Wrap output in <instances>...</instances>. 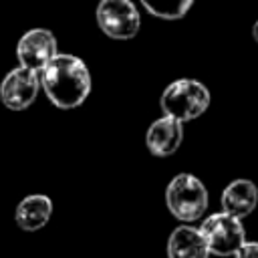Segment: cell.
Returning a JSON list of instances; mask_svg holds the SVG:
<instances>
[{"instance_id": "cell-7", "label": "cell", "mask_w": 258, "mask_h": 258, "mask_svg": "<svg viewBox=\"0 0 258 258\" xmlns=\"http://www.w3.org/2000/svg\"><path fill=\"white\" fill-rule=\"evenodd\" d=\"M38 87H40L38 73L18 67V69H12L4 77V81L0 85V99L8 109L24 111L26 107H30L34 103Z\"/></svg>"}, {"instance_id": "cell-5", "label": "cell", "mask_w": 258, "mask_h": 258, "mask_svg": "<svg viewBox=\"0 0 258 258\" xmlns=\"http://www.w3.org/2000/svg\"><path fill=\"white\" fill-rule=\"evenodd\" d=\"M99 28L115 40H129L139 32L141 18L131 0H101L97 6Z\"/></svg>"}, {"instance_id": "cell-2", "label": "cell", "mask_w": 258, "mask_h": 258, "mask_svg": "<svg viewBox=\"0 0 258 258\" xmlns=\"http://www.w3.org/2000/svg\"><path fill=\"white\" fill-rule=\"evenodd\" d=\"M159 105L163 115L185 123L206 113L210 107V91L196 79H177L163 89Z\"/></svg>"}, {"instance_id": "cell-12", "label": "cell", "mask_w": 258, "mask_h": 258, "mask_svg": "<svg viewBox=\"0 0 258 258\" xmlns=\"http://www.w3.org/2000/svg\"><path fill=\"white\" fill-rule=\"evenodd\" d=\"M145 10L157 18L163 20H177L185 16V12L191 8L194 0H141Z\"/></svg>"}, {"instance_id": "cell-13", "label": "cell", "mask_w": 258, "mask_h": 258, "mask_svg": "<svg viewBox=\"0 0 258 258\" xmlns=\"http://www.w3.org/2000/svg\"><path fill=\"white\" fill-rule=\"evenodd\" d=\"M234 258H258V242H244L236 250Z\"/></svg>"}, {"instance_id": "cell-1", "label": "cell", "mask_w": 258, "mask_h": 258, "mask_svg": "<svg viewBox=\"0 0 258 258\" xmlns=\"http://www.w3.org/2000/svg\"><path fill=\"white\" fill-rule=\"evenodd\" d=\"M38 77L48 101L60 109L83 105L91 93V73L87 64L73 54H56Z\"/></svg>"}, {"instance_id": "cell-8", "label": "cell", "mask_w": 258, "mask_h": 258, "mask_svg": "<svg viewBox=\"0 0 258 258\" xmlns=\"http://www.w3.org/2000/svg\"><path fill=\"white\" fill-rule=\"evenodd\" d=\"M181 139H183V123L163 115L149 125L145 135V145L153 155L167 157L179 149Z\"/></svg>"}, {"instance_id": "cell-9", "label": "cell", "mask_w": 258, "mask_h": 258, "mask_svg": "<svg viewBox=\"0 0 258 258\" xmlns=\"http://www.w3.org/2000/svg\"><path fill=\"white\" fill-rule=\"evenodd\" d=\"M258 187L250 179H234L222 191V210L234 218H246L256 210Z\"/></svg>"}, {"instance_id": "cell-3", "label": "cell", "mask_w": 258, "mask_h": 258, "mask_svg": "<svg viewBox=\"0 0 258 258\" xmlns=\"http://www.w3.org/2000/svg\"><path fill=\"white\" fill-rule=\"evenodd\" d=\"M165 206L179 222H196L208 210V189L191 173H177L165 187Z\"/></svg>"}, {"instance_id": "cell-4", "label": "cell", "mask_w": 258, "mask_h": 258, "mask_svg": "<svg viewBox=\"0 0 258 258\" xmlns=\"http://www.w3.org/2000/svg\"><path fill=\"white\" fill-rule=\"evenodd\" d=\"M198 230L204 236L210 254H216V256H234L236 250L246 242L242 220L226 212L208 216Z\"/></svg>"}, {"instance_id": "cell-10", "label": "cell", "mask_w": 258, "mask_h": 258, "mask_svg": "<svg viewBox=\"0 0 258 258\" xmlns=\"http://www.w3.org/2000/svg\"><path fill=\"white\" fill-rule=\"evenodd\" d=\"M167 258H210V250L198 228L177 226L167 238Z\"/></svg>"}, {"instance_id": "cell-14", "label": "cell", "mask_w": 258, "mask_h": 258, "mask_svg": "<svg viewBox=\"0 0 258 258\" xmlns=\"http://www.w3.org/2000/svg\"><path fill=\"white\" fill-rule=\"evenodd\" d=\"M252 36H254V40L258 42V20L254 22V28H252Z\"/></svg>"}, {"instance_id": "cell-6", "label": "cell", "mask_w": 258, "mask_h": 258, "mask_svg": "<svg viewBox=\"0 0 258 258\" xmlns=\"http://www.w3.org/2000/svg\"><path fill=\"white\" fill-rule=\"evenodd\" d=\"M56 48V38L48 28H30L20 36L16 44V56L20 67L40 73L58 54Z\"/></svg>"}, {"instance_id": "cell-11", "label": "cell", "mask_w": 258, "mask_h": 258, "mask_svg": "<svg viewBox=\"0 0 258 258\" xmlns=\"http://www.w3.org/2000/svg\"><path fill=\"white\" fill-rule=\"evenodd\" d=\"M50 214H52L50 198L42 196V194H32V196H26L24 200H20V204L16 206L14 218H16L18 228H22L26 232H36L48 224Z\"/></svg>"}]
</instances>
